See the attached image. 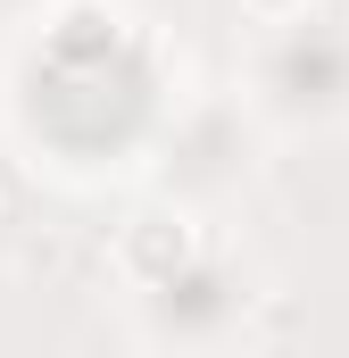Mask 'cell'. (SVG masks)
<instances>
[{
	"label": "cell",
	"instance_id": "cell-1",
	"mask_svg": "<svg viewBox=\"0 0 349 358\" xmlns=\"http://www.w3.org/2000/svg\"><path fill=\"white\" fill-rule=\"evenodd\" d=\"M191 267H200V225L174 217V208H150L117 234V275L142 283V292H174Z\"/></svg>",
	"mask_w": 349,
	"mask_h": 358
},
{
	"label": "cell",
	"instance_id": "cell-2",
	"mask_svg": "<svg viewBox=\"0 0 349 358\" xmlns=\"http://www.w3.org/2000/svg\"><path fill=\"white\" fill-rule=\"evenodd\" d=\"M242 8H250L258 25H291V17H308L316 0H242Z\"/></svg>",
	"mask_w": 349,
	"mask_h": 358
}]
</instances>
